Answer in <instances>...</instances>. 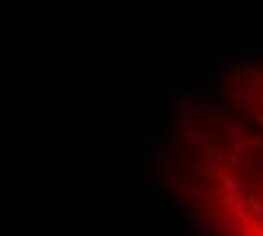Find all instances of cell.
Masks as SVG:
<instances>
[{
    "label": "cell",
    "instance_id": "1",
    "mask_svg": "<svg viewBox=\"0 0 263 236\" xmlns=\"http://www.w3.org/2000/svg\"><path fill=\"white\" fill-rule=\"evenodd\" d=\"M147 159L193 236H263V62L229 66L179 100Z\"/></svg>",
    "mask_w": 263,
    "mask_h": 236
}]
</instances>
